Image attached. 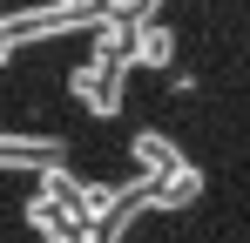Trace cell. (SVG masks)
Segmentation results:
<instances>
[{
	"mask_svg": "<svg viewBox=\"0 0 250 243\" xmlns=\"http://www.w3.org/2000/svg\"><path fill=\"white\" fill-rule=\"evenodd\" d=\"M169 54H176V34H169V27L156 20V14H149V20H128L122 68H169Z\"/></svg>",
	"mask_w": 250,
	"mask_h": 243,
	"instance_id": "6da1fadb",
	"label": "cell"
},
{
	"mask_svg": "<svg viewBox=\"0 0 250 243\" xmlns=\"http://www.w3.org/2000/svg\"><path fill=\"white\" fill-rule=\"evenodd\" d=\"M196 196H203V169H189L183 156L149 182V202H156V209H183V202H196Z\"/></svg>",
	"mask_w": 250,
	"mask_h": 243,
	"instance_id": "3957f363",
	"label": "cell"
},
{
	"mask_svg": "<svg viewBox=\"0 0 250 243\" xmlns=\"http://www.w3.org/2000/svg\"><path fill=\"white\" fill-rule=\"evenodd\" d=\"M7 61H14V40H0V68H7Z\"/></svg>",
	"mask_w": 250,
	"mask_h": 243,
	"instance_id": "8992f818",
	"label": "cell"
},
{
	"mask_svg": "<svg viewBox=\"0 0 250 243\" xmlns=\"http://www.w3.org/2000/svg\"><path fill=\"white\" fill-rule=\"evenodd\" d=\"M54 7H82V0H54Z\"/></svg>",
	"mask_w": 250,
	"mask_h": 243,
	"instance_id": "52a82bcc",
	"label": "cell"
},
{
	"mask_svg": "<svg viewBox=\"0 0 250 243\" xmlns=\"http://www.w3.org/2000/svg\"><path fill=\"white\" fill-rule=\"evenodd\" d=\"M128 149H135V169H142V176H163L169 162H176V142H169V135H156V128H149V135H135Z\"/></svg>",
	"mask_w": 250,
	"mask_h": 243,
	"instance_id": "277c9868",
	"label": "cell"
},
{
	"mask_svg": "<svg viewBox=\"0 0 250 243\" xmlns=\"http://www.w3.org/2000/svg\"><path fill=\"white\" fill-rule=\"evenodd\" d=\"M61 135H0V169H34L41 176L47 162H61Z\"/></svg>",
	"mask_w": 250,
	"mask_h": 243,
	"instance_id": "7a4b0ae2",
	"label": "cell"
},
{
	"mask_svg": "<svg viewBox=\"0 0 250 243\" xmlns=\"http://www.w3.org/2000/svg\"><path fill=\"white\" fill-rule=\"evenodd\" d=\"M108 7H115V14H128V20H149L163 0H108Z\"/></svg>",
	"mask_w": 250,
	"mask_h": 243,
	"instance_id": "5b68a950",
	"label": "cell"
}]
</instances>
